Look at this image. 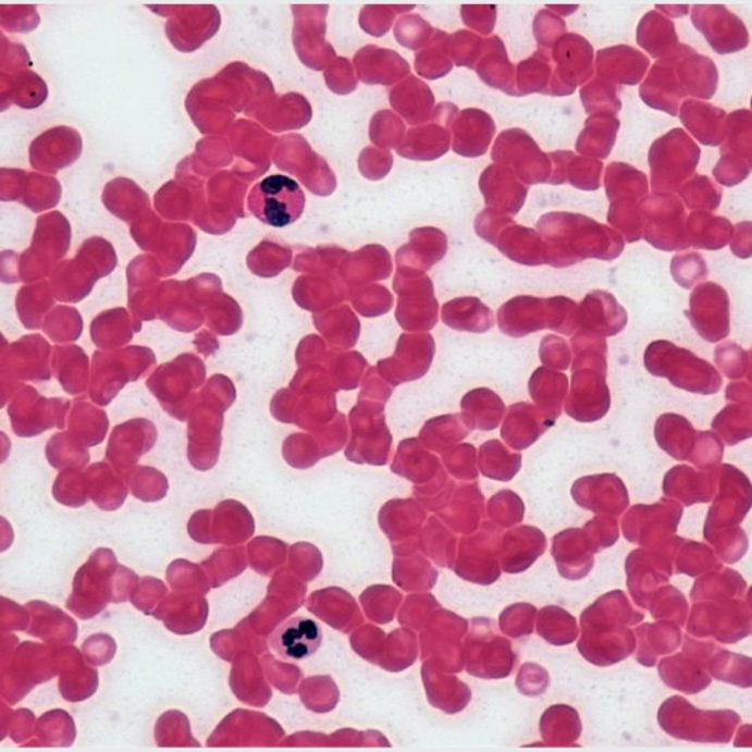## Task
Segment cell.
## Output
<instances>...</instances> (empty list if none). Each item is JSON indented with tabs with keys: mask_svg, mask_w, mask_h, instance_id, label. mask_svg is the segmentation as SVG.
<instances>
[{
	"mask_svg": "<svg viewBox=\"0 0 752 752\" xmlns=\"http://www.w3.org/2000/svg\"><path fill=\"white\" fill-rule=\"evenodd\" d=\"M538 229L545 239V263L556 269L585 259L615 260L626 247L615 229L581 213L548 212L538 222Z\"/></svg>",
	"mask_w": 752,
	"mask_h": 752,
	"instance_id": "6da1fadb",
	"label": "cell"
},
{
	"mask_svg": "<svg viewBox=\"0 0 752 752\" xmlns=\"http://www.w3.org/2000/svg\"><path fill=\"white\" fill-rule=\"evenodd\" d=\"M643 618L642 613L632 609L622 591L602 596L581 615V655L600 666L620 663L634 649V638L626 628L627 624H637Z\"/></svg>",
	"mask_w": 752,
	"mask_h": 752,
	"instance_id": "7a4b0ae2",
	"label": "cell"
},
{
	"mask_svg": "<svg viewBox=\"0 0 752 752\" xmlns=\"http://www.w3.org/2000/svg\"><path fill=\"white\" fill-rule=\"evenodd\" d=\"M644 366L654 377L668 378L671 385L698 394L718 393L723 378L711 362L669 341H655L644 354Z\"/></svg>",
	"mask_w": 752,
	"mask_h": 752,
	"instance_id": "3957f363",
	"label": "cell"
},
{
	"mask_svg": "<svg viewBox=\"0 0 752 752\" xmlns=\"http://www.w3.org/2000/svg\"><path fill=\"white\" fill-rule=\"evenodd\" d=\"M701 148L680 127L653 143L649 151L654 194H674L695 174Z\"/></svg>",
	"mask_w": 752,
	"mask_h": 752,
	"instance_id": "277c9868",
	"label": "cell"
},
{
	"mask_svg": "<svg viewBox=\"0 0 752 752\" xmlns=\"http://www.w3.org/2000/svg\"><path fill=\"white\" fill-rule=\"evenodd\" d=\"M661 727L677 739L728 743L740 717L735 712H702L674 696L659 708Z\"/></svg>",
	"mask_w": 752,
	"mask_h": 752,
	"instance_id": "5b68a950",
	"label": "cell"
},
{
	"mask_svg": "<svg viewBox=\"0 0 752 752\" xmlns=\"http://www.w3.org/2000/svg\"><path fill=\"white\" fill-rule=\"evenodd\" d=\"M248 208L266 225L286 227L303 215L306 195L297 181L287 175H269L250 189Z\"/></svg>",
	"mask_w": 752,
	"mask_h": 752,
	"instance_id": "8992f818",
	"label": "cell"
},
{
	"mask_svg": "<svg viewBox=\"0 0 752 752\" xmlns=\"http://www.w3.org/2000/svg\"><path fill=\"white\" fill-rule=\"evenodd\" d=\"M643 220V238L654 248L682 250L690 247L687 237V212L679 197L674 194H653L640 202Z\"/></svg>",
	"mask_w": 752,
	"mask_h": 752,
	"instance_id": "52a82bcc",
	"label": "cell"
},
{
	"mask_svg": "<svg viewBox=\"0 0 752 752\" xmlns=\"http://www.w3.org/2000/svg\"><path fill=\"white\" fill-rule=\"evenodd\" d=\"M553 66L547 95L569 96L580 85L590 82L594 74V48L578 34H565L552 47Z\"/></svg>",
	"mask_w": 752,
	"mask_h": 752,
	"instance_id": "ba28073f",
	"label": "cell"
},
{
	"mask_svg": "<svg viewBox=\"0 0 752 752\" xmlns=\"http://www.w3.org/2000/svg\"><path fill=\"white\" fill-rule=\"evenodd\" d=\"M718 495L708 511L705 537L727 526H738L751 508V484L745 474L729 464L719 468Z\"/></svg>",
	"mask_w": 752,
	"mask_h": 752,
	"instance_id": "9c48e42d",
	"label": "cell"
},
{
	"mask_svg": "<svg viewBox=\"0 0 752 752\" xmlns=\"http://www.w3.org/2000/svg\"><path fill=\"white\" fill-rule=\"evenodd\" d=\"M691 21L719 56L744 50L750 45L743 21L724 4H696Z\"/></svg>",
	"mask_w": 752,
	"mask_h": 752,
	"instance_id": "30bf717a",
	"label": "cell"
},
{
	"mask_svg": "<svg viewBox=\"0 0 752 752\" xmlns=\"http://www.w3.org/2000/svg\"><path fill=\"white\" fill-rule=\"evenodd\" d=\"M729 296L716 282H705L691 293L690 318L692 328L707 343H718L730 333Z\"/></svg>",
	"mask_w": 752,
	"mask_h": 752,
	"instance_id": "8fae6325",
	"label": "cell"
},
{
	"mask_svg": "<svg viewBox=\"0 0 752 752\" xmlns=\"http://www.w3.org/2000/svg\"><path fill=\"white\" fill-rule=\"evenodd\" d=\"M609 409L611 392L606 372L591 367L575 370L565 412L581 423H591L604 418Z\"/></svg>",
	"mask_w": 752,
	"mask_h": 752,
	"instance_id": "7c38bea8",
	"label": "cell"
},
{
	"mask_svg": "<svg viewBox=\"0 0 752 752\" xmlns=\"http://www.w3.org/2000/svg\"><path fill=\"white\" fill-rule=\"evenodd\" d=\"M681 515V506L666 498L654 505L633 506L624 517V535L644 546L655 540L665 541L676 532Z\"/></svg>",
	"mask_w": 752,
	"mask_h": 752,
	"instance_id": "4fadbf2b",
	"label": "cell"
},
{
	"mask_svg": "<svg viewBox=\"0 0 752 752\" xmlns=\"http://www.w3.org/2000/svg\"><path fill=\"white\" fill-rule=\"evenodd\" d=\"M572 495L581 508L618 516L629 505L628 492L622 480L613 473L594 474L576 480Z\"/></svg>",
	"mask_w": 752,
	"mask_h": 752,
	"instance_id": "5bb4252c",
	"label": "cell"
},
{
	"mask_svg": "<svg viewBox=\"0 0 752 752\" xmlns=\"http://www.w3.org/2000/svg\"><path fill=\"white\" fill-rule=\"evenodd\" d=\"M687 47L682 46L681 50L668 60L655 62L639 88L640 98L644 103L671 116L679 114L680 104L687 98L677 78L675 66L676 58L685 52Z\"/></svg>",
	"mask_w": 752,
	"mask_h": 752,
	"instance_id": "9a60e30c",
	"label": "cell"
},
{
	"mask_svg": "<svg viewBox=\"0 0 752 752\" xmlns=\"http://www.w3.org/2000/svg\"><path fill=\"white\" fill-rule=\"evenodd\" d=\"M578 322L580 332L606 338L626 329L628 315L612 293L595 291L581 301Z\"/></svg>",
	"mask_w": 752,
	"mask_h": 752,
	"instance_id": "2e32d148",
	"label": "cell"
},
{
	"mask_svg": "<svg viewBox=\"0 0 752 752\" xmlns=\"http://www.w3.org/2000/svg\"><path fill=\"white\" fill-rule=\"evenodd\" d=\"M322 639V628L312 618L293 617L276 629L270 639V646L282 659L297 663L312 657Z\"/></svg>",
	"mask_w": 752,
	"mask_h": 752,
	"instance_id": "e0dca14e",
	"label": "cell"
},
{
	"mask_svg": "<svg viewBox=\"0 0 752 752\" xmlns=\"http://www.w3.org/2000/svg\"><path fill=\"white\" fill-rule=\"evenodd\" d=\"M599 77L616 85H638L646 76L650 60L631 46H615L596 52Z\"/></svg>",
	"mask_w": 752,
	"mask_h": 752,
	"instance_id": "ac0fdd59",
	"label": "cell"
},
{
	"mask_svg": "<svg viewBox=\"0 0 752 752\" xmlns=\"http://www.w3.org/2000/svg\"><path fill=\"white\" fill-rule=\"evenodd\" d=\"M677 78L686 95L698 100L712 99L718 88V69L711 58L701 56L692 47L676 58Z\"/></svg>",
	"mask_w": 752,
	"mask_h": 752,
	"instance_id": "d6986e66",
	"label": "cell"
},
{
	"mask_svg": "<svg viewBox=\"0 0 752 752\" xmlns=\"http://www.w3.org/2000/svg\"><path fill=\"white\" fill-rule=\"evenodd\" d=\"M681 124L706 147H719L727 127V113L719 107L698 99L682 101L679 109Z\"/></svg>",
	"mask_w": 752,
	"mask_h": 752,
	"instance_id": "ffe728a7",
	"label": "cell"
},
{
	"mask_svg": "<svg viewBox=\"0 0 752 752\" xmlns=\"http://www.w3.org/2000/svg\"><path fill=\"white\" fill-rule=\"evenodd\" d=\"M591 553H595L594 547L580 528L564 531L554 538L553 556L564 578L578 580L589 574L593 568Z\"/></svg>",
	"mask_w": 752,
	"mask_h": 752,
	"instance_id": "44dd1931",
	"label": "cell"
},
{
	"mask_svg": "<svg viewBox=\"0 0 752 752\" xmlns=\"http://www.w3.org/2000/svg\"><path fill=\"white\" fill-rule=\"evenodd\" d=\"M718 472H696L687 466L670 469L664 480V493L686 506L711 503L716 493Z\"/></svg>",
	"mask_w": 752,
	"mask_h": 752,
	"instance_id": "7402d4cb",
	"label": "cell"
},
{
	"mask_svg": "<svg viewBox=\"0 0 752 752\" xmlns=\"http://www.w3.org/2000/svg\"><path fill=\"white\" fill-rule=\"evenodd\" d=\"M500 141L510 147V155L517 157L514 158L516 167L528 184H547L552 172L551 158L541 151L530 135L522 131L505 132Z\"/></svg>",
	"mask_w": 752,
	"mask_h": 752,
	"instance_id": "603a6c76",
	"label": "cell"
},
{
	"mask_svg": "<svg viewBox=\"0 0 752 752\" xmlns=\"http://www.w3.org/2000/svg\"><path fill=\"white\" fill-rule=\"evenodd\" d=\"M501 329L514 337L548 329L546 298L517 297L501 309Z\"/></svg>",
	"mask_w": 752,
	"mask_h": 752,
	"instance_id": "cb8c5ba5",
	"label": "cell"
},
{
	"mask_svg": "<svg viewBox=\"0 0 752 752\" xmlns=\"http://www.w3.org/2000/svg\"><path fill=\"white\" fill-rule=\"evenodd\" d=\"M637 41L655 60L663 61L675 57L682 48L676 34L674 21L652 10L638 25Z\"/></svg>",
	"mask_w": 752,
	"mask_h": 752,
	"instance_id": "d4e9b609",
	"label": "cell"
},
{
	"mask_svg": "<svg viewBox=\"0 0 752 752\" xmlns=\"http://www.w3.org/2000/svg\"><path fill=\"white\" fill-rule=\"evenodd\" d=\"M618 131H620V120L617 115H590L576 141V151L587 158L605 159L615 147Z\"/></svg>",
	"mask_w": 752,
	"mask_h": 752,
	"instance_id": "484cf974",
	"label": "cell"
},
{
	"mask_svg": "<svg viewBox=\"0 0 752 752\" xmlns=\"http://www.w3.org/2000/svg\"><path fill=\"white\" fill-rule=\"evenodd\" d=\"M733 226L727 218L714 217L712 212L695 211L687 217V237L690 247L718 250L730 243Z\"/></svg>",
	"mask_w": 752,
	"mask_h": 752,
	"instance_id": "4316f807",
	"label": "cell"
},
{
	"mask_svg": "<svg viewBox=\"0 0 752 752\" xmlns=\"http://www.w3.org/2000/svg\"><path fill=\"white\" fill-rule=\"evenodd\" d=\"M698 431L690 421L676 414L659 416L655 424V440L661 449L675 457L676 460L686 461L690 458L693 445H695Z\"/></svg>",
	"mask_w": 752,
	"mask_h": 752,
	"instance_id": "83f0119b",
	"label": "cell"
},
{
	"mask_svg": "<svg viewBox=\"0 0 752 752\" xmlns=\"http://www.w3.org/2000/svg\"><path fill=\"white\" fill-rule=\"evenodd\" d=\"M703 663V661H701ZM700 661L691 658L690 652L675 655L674 658L664 659L659 665V676L666 686L675 690L688 693H696L711 686L712 679L707 676Z\"/></svg>",
	"mask_w": 752,
	"mask_h": 752,
	"instance_id": "f1b7e54d",
	"label": "cell"
},
{
	"mask_svg": "<svg viewBox=\"0 0 752 752\" xmlns=\"http://www.w3.org/2000/svg\"><path fill=\"white\" fill-rule=\"evenodd\" d=\"M531 396L543 414L556 423L567 398L568 378L564 373L547 370L546 367L533 372L530 382Z\"/></svg>",
	"mask_w": 752,
	"mask_h": 752,
	"instance_id": "f546056e",
	"label": "cell"
},
{
	"mask_svg": "<svg viewBox=\"0 0 752 752\" xmlns=\"http://www.w3.org/2000/svg\"><path fill=\"white\" fill-rule=\"evenodd\" d=\"M605 192L611 202L622 199H644L649 195L648 175L631 164L613 162L606 168Z\"/></svg>",
	"mask_w": 752,
	"mask_h": 752,
	"instance_id": "4dcf8cb0",
	"label": "cell"
},
{
	"mask_svg": "<svg viewBox=\"0 0 752 752\" xmlns=\"http://www.w3.org/2000/svg\"><path fill=\"white\" fill-rule=\"evenodd\" d=\"M460 135H458L457 152L467 157H479L486 151L494 133V124L488 114L478 110L464 113Z\"/></svg>",
	"mask_w": 752,
	"mask_h": 752,
	"instance_id": "1f68e13d",
	"label": "cell"
},
{
	"mask_svg": "<svg viewBox=\"0 0 752 752\" xmlns=\"http://www.w3.org/2000/svg\"><path fill=\"white\" fill-rule=\"evenodd\" d=\"M722 155H733L747 160H752V114L750 110L741 109L727 115Z\"/></svg>",
	"mask_w": 752,
	"mask_h": 752,
	"instance_id": "d6a6232c",
	"label": "cell"
},
{
	"mask_svg": "<svg viewBox=\"0 0 752 752\" xmlns=\"http://www.w3.org/2000/svg\"><path fill=\"white\" fill-rule=\"evenodd\" d=\"M712 427L729 446L751 439V403L728 405L714 418Z\"/></svg>",
	"mask_w": 752,
	"mask_h": 752,
	"instance_id": "836d02e7",
	"label": "cell"
},
{
	"mask_svg": "<svg viewBox=\"0 0 752 752\" xmlns=\"http://www.w3.org/2000/svg\"><path fill=\"white\" fill-rule=\"evenodd\" d=\"M618 93V85L596 77L581 87L580 99L587 114L616 115L622 107Z\"/></svg>",
	"mask_w": 752,
	"mask_h": 752,
	"instance_id": "e575fe53",
	"label": "cell"
},
{
	"mask_svg": "<svg viewBox=\"0 0 752 752\" xmlns=\"http://www.w3.org/2000/svg\"><path fill=\"white\" fill-rule=\"evenodd\" d=\"M680 196L690 210L714 211L723 200V189L707 175L693 174L680 188Z\"/></svg>",
	"mask_w": 752,
	"mask_h": 752,
	"instance_id": "d590c367",
	"label": "cell"
},
{
	"mask_svg": "<svg viewBox=\"0 0 752 752\" xmlns=\"http://www.w3.org/2000/svg\"><path fill=\"white\" fill-rule=\"evenodd\" d=\"M643 199H622L611 202L607 221L622 234L628 243H637L643 237L642 211L640 202Z\"/></svg>",
	"mask_w": 752,
	"mask_h": 752,
	"instance_id": "8d00e7d4",
	"label": "cell"
},
{
	"mask_svg": "<svg viewBox=\"0 0 752 752\" xmlns=\"http://www.w3.org/2000/svg\"><path fill=\"white\" fill-rule=\"evenodd\" d=\"M514 234L515 242H509V247L501 248L509 258L528 266L545 263V244L540 234L527 227H516Z\"/></svg>",
	"mask_w": 752,
	"mask_h": 752,
	"instance_id": "74e56055",
	"label": "cell"
},
{
	"mask_svg": "<svg viewBox=\"0 0 752 752\" xmlns=\"http://www.w3.org/2000/svg\"><path fill=\"white\" fill-rule=\"evenodd\" d=\"M553 66L551 53L540 50L520 65L522 94H546L551 85Z\"/></svg>",
	"mask_w": 752,
	"mask_h": 752,
	"instance_id": "f35d334b",
	"label": "cell"
},
{
	"mask_svg": "<svg viewBox=\"0 0 752 752\" xmlns=\"http://www.w3.org/2000/svg\"><path fill=\"white\" fill-rule=\"evenodd\" d=\"M604 163L599 159L575 157L569 160L567 183L580 190L593 192L601 188Z\"/></svg>",
	"mask_w": 752,
	"mask_h": 752,
	"instance_id": "ab89813d",
	"label": "cell"
},
{
	"mask_svg": "<svg viewBox=\"0 0 752 752\" xmlns=\"http://www.w3.org/2000/svg\"><path fill=\"white\" fill-rule=\"evenodd\" d=\"M670 273L685 289L700 284L707 279L708 270L705 259L700 254L677 255L671 259Z\"/></svg>",
	"mask_w": 752,
	"mask_h": 752,
	"instance_id": "60d3db41",
	"label": "cell"
},
{
	"mask_svg": "<svg viewBox=\"0 0 752 752\" xmlns=\"http://www.w3.org/2000/svg\"><path fill=\"white\" fill-rule=\"evenodd\" d=\"M714 359H716V365L719 367V370L730 378V380H740V378L750 375V352H745L741 346L732 343V341H727V343L718 345Z\"/></svg>",
	"mask_w": 752,
	"mask_h": 752,
	"instance_id": "b9f144b4",
	"label": "cell"
},
{
	"mask_svg": "<svg viewBox=\"0 0 752 752\" xmlns=\"http://www.w3.org/2000/svg\"><path fill=\"white\" fill-rule=\"evenodd\" d=\"M548 311V329L556 333L570 335L579 328V306L568 297L557 296L546 298Z\"/></svg>",
	"mask_w": 752,
	"mask_h": 752,
	"instance_id": "7bdbcfd3",
	"label": "cell"
},
{
	"mask_svg": "<svg viewBox=\"0 0 752 752\" xmlns=\"http://www.w3.org/2000/svg\"><path fill=\"white\" fill-rule=\"evenodd\" d=\"M546 609L551 613V616H548L551 618L545 622V626L552 627L545 628L551 631L545 637L547 642L556 644V646H565V644L572 643L576 637H578L575 618L568 612L559 609L557 606L546 607ZM545 629H540V632L545 631Z\"/></svg>",
	"mask_w": 752,
	"mask_h": 752,
	"instance_id": "ee69618b",
	"label": "cell"
},
{
	"mask_svg": "<svg viewBox=\"0 0 752 752\" xmlns=\"http://www.w3.org/2000/svg\"><path fill=\"white\" fill-rule=\"evenodd\" d=\"M533 30H535L540 50L551 51L556 41L565 35L567 24L563 17H558L557 14L545 9L538 13L535 23H533Z\"/></svg>",
	"mask_w": 752,
	"mask_h": 752,
	"instance_id": "f6af8a7d",
	"label": "cell"
},
{
	"mask_svg": "<svg viewBox=\"0 0 752 752\" xmlns=\"http://www.w3.org/2000/svg\"><path fill=\"white\" fill-rule=\"evenodd\" d=\"M724 446L718 436L711 431H701L696 433L695 445L688 461L695 464V466L708 469L717 466L723 458Z\"/></svg>",
	"mask_w": 752,
	"mask_h": 752,
	"instance_id": "bcb514c9",
	"label": "cell"
},
{
	"mask_svg": "<svg viewBox=\"0 0 752 752\" xmlns=\"http://www.w3.org/2000/svg\"><path fill=\"white\" fill-rule=\"evenodd\" d=\"M751 174V163L747 160L723 153L716 168L713 170L714 178L724 186H735L743 183Z\"/></svg>",
	"mask_w": 752,
	"mask_h": 752,
	"instance_id": "7dc6e473",
	"label": "cell"
},
{
	"mask_svg": "<svg viewBox=\"0 0 752 752\" xmlns=\"http://www.w3.org/2000/svg\"><path fill=\"white\" fill-rule=\"evenodd\" d=\"M540 354L543 365L551 367L552 370H568L572 361L567 341L559 338L558 335H547L543 340Z\"/></svg>",
	"mask_w": 752,
	"mask_h": 752,
	"instance_id": "c3c4849f",
	"label": "cell"
},
{
	"mask_svg": "<svg viewBox=\"0 0 752 752\" xmlns=\"http://www.w3.org/2000/svg\"><path fill=\"white\" fill-rule=\"evenodd\" d=\"M584 532L595 553H599L601 548L612 546L618 540V527L613 517H599V519L590 521L585 526Z\"/></svg>",
	"mask_w": 752,
	"mask_h": 752,
	"instance_id": "681fc988",
	"label": "cell"
},
{
	"mask_svg": "<svg viewBox=\"0 0 752 752\" xmlns=\"http://www.w3.org/2000/svg\"><path fill=\"white\" fill-rule=\"evenodd\" d=\"M751 222H741L738 226L733 227L732 243H730V249L732 252L741 259H750L752 255L751 247Z\"/></svg>",
	"mask_w": 752,
	"mask_h": 752,
	"instance_id": "f907efd6",
	"label": "cell"
},
{
	"mask_svg": "<svg viewBox=\"0 0 752 752\" xmlns=\"http://www.w3.org/2000/svg\"><path fill=\"white\" fill-rule=\"evenodd\" d=\"M575 157L572 151H554L548 153L552 162L551 177L547 184L563 185L567 183V168L569 160Z\"/></svg>",
	"mask_w": 752,
	"mask_h": 752,
	"instance_id": "816d5d0a",
	"label": "cell"
},
{
	"mask_svg": "<svg viewBox=\"0 0 752 752\" xmlns=\"http://www.w3.org/2000/svg\"><path fill=\"white\" fill-rule=\"evenodd\" d=\"M729 402L751 403V385L745 382L730 383L727 389Z\"/></svg>",
	"mask_w": 752,
	"mask_h": 752,
	"instance_id": "f5cc1de1",
	"label": "cell"
},
{
	"mask_svg": "<svg viewBox=\"0 0 752 752\" xmlns=\"http://www.w3.org/2000/svg\"><path fill=\"white\" fill-rule=\"evenodd\" d=\"M655 10H659L661 14L664 13L665 17L666 15H669V17H685V15L690 12V7L688 4H655Z\"/></svg>",
	"mask_w": 752,
	"mask_h": 752,
	"instance_id": "db71d44e",
	"label": "cell"
},
{
	"mask_svg": "<svg viewBox=\"0 0 752 752\" xmlns=\"http://www.w3.org/2000/svg\"><path fill=\"white\" fill-rule=\"evenodd\" d=\"M547 9L554 14H557L558 17H562V15H569L570 13L576 12L579 7L578 4H575V7H552V4H547Z\"/></svg>",
	"mask_w": 752,
	"mask_h": 752,
	"instance_id": "11a10c76",
	"label": "cell"
}]
</instances>
